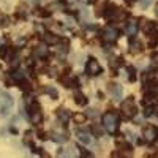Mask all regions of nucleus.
Wrapping results in <instances>:
<instances>
[{
  "label": "nucleus",
  "instance_id": "nucleus-1",
  "mask_svg": "<svg viewBox=\"0 0 158 158\" xmlns=\"http://www.w3.org/2000/svg\"><path fill=\"white\" fill-rule=\"evenodd\" d=\"M117 122H118V118H117V115L112 114V112H106V114L103 115V127L106 128L109 133H115Z\"/></svg>",
  "mask_w": 158,
  "mask_h": 158
},
{
  "label": "nucleus",
  "instance_id": "nucleus-2",
  "mask_svg": "<svg viewBox=\"0 0 158 158\" xmlns=\"http://www.w3.org/2000/svg\"><path fill=\"white\" fill-rule=\"evenodd\" d=\"M120 111H122V112H123V115H125V117H128V118L135 117V115H136V112H138V108L135 106L133 98L125 100V101L120 104Z\"/></svg>",
  "mask_w": 158,
  "mask_h": 158
},
{
  "label": "nucleus",
  "instance_id": "nucleus-3",
  "mask_svg": "<svg viewBox=\"0 0 158 158\" xmlns=\"http://www.w3.org/2000/svg\"><path fill=\"white\" fill-rule=\"evenodd\" d=\"M101 71H103V68H101V65H100V62H98L97 59H89V60H87L85 73H87L89 76H98Z\"/></svg>",
  "mask_w": 158,
  "mask_h": 158
},
{
  "label": "nucleus",
  "instance_id": "nucleus-4",
  "mask_svg": "<svg viewBox=\"0 0 158 158\" xmlns=\"http://www.w3.org/2000/svg\"><path fill=\"white\" fill-rule=\"evenodd\" d=\"M30 120L35 125L41 123V120H43V114L40 111V103L38 101H32V104H30Z\"/></svg>",
  "mask_w": 158,
  "mask_h": 158
},
{
  "label": "nucleus",
  "instance_id": "nucleus-5",
  "mask_svg": "<svg viewBox=\"0 0 158 158\" xmlns=\"http://www.w3.org/2000/svg\"><path fill=\"white\" fill-rule=\"evenodd\" d=\"M11 108H13V98H11L10 95H5L3 100H2V104H0V115L6 117V115L10 114Z\"/></svg>",
  "mask_w": 158,
  "mask_h": 158
},
{
  "label": "nucleus",
  "instance_id": "nucleus-6",
  "mask_svg": "<svg viewBox=\"0 0 158 158\" xmlns=\"http://www.w3.org/2000/svg\"><path fill=\"white\" fill-rule=\"evenodd\" d=\"M142 135L147 142H153L155 139H158V130L155 127H146L142 131Z\"/></svg>",
  "mask_w": 158,
  "mask_h": 158
},
{
  "label": "nucleus",
  "instance_id": "nucleus-7",
  "mask_svg": "<svg viewBox=\"0 0 158 158\" xmlns=\"http://www.w3.org/2000/svg\"><path fill=\"white\" fill-rule=\"evenodd\" d=\"M62 82L65 84V85H67L68 89L71 87V89H76V87H79V81H77V79L76 77H73V76H65V77H62Z\"/></svg>",
  "mask_w": 158,
  "mask_h": 158
},
{
  "label": "nucleus",
  "instance_id": "nucleus-8",
  "mask_svg": "<svg viewBox=\"0 0 158 158\" xmlns=\"http://www.w3.org/2000/svg\"><path fill=\"white\" fill-rule=\"evenodd\" d=\"M142 30H144V33L152 35L153 32L158 30V25L155 22H152V21H146V22H144V25H142Z\"/></svg>",
  "mask_w": 158,
  "mask_h": 158
},
{
  "label": "nucleus",
  "instance_id": "nucleus-9",
  "mask_svg": "<svg viewBox=\"0 0 158 158\" xmlns=\"http://www.w3.org/2000/svg\"><path fill=\"white\" fill-rule=\"evenodd\" d=\"M109 92H111V95L115 98V100H118L122 97V85H118V84H111L109 85Z\"/></svg>",
  "mask_w": 158,
  "mask_h": 158
},
{
  "label": "nucleus",
  "instance_id": "nucleus-10",
  "mask_svg": "<svg viewBox=\"0 0 158 158\" xmlns=\"http://www.w3.org/2000/svg\"><path fill=\"white\" fill-rule=\"evenodd\" d=\"M104 38L108 40V41H115V38H117V30H114L112 27H108L106 30H104Z\"/></svg>",
  "mask_w": 158,
  "mask_h": 158
},
{
  "label": "nucleus",
  "instance_id": "nucleus-11",
  "mask_svg": "<svg viewBox=\"0 0 158 158\" xmlns=\"http://www.w3.org/2000/svg\"><path fill=\"white\" fill-rule=\"evenodd\" d=\"M74 100H76V104H79V106H85L87 104V97L82 95V94H76Z\"/></svg>",
  "mask_w": 158,
  "mask_h": 158
},
{
  "label": "nucleus",
  "instance_id": "nucleus-12",
  "mask_svg": "<svg viewBox=\"0 0 158 158\" xmlns=\"http://www.w3.org/2000/svg\"><path fill=\"white\" fill-rule=\"evenodd\" d=\"M136 32H138V24L136 22H130L128 25H127V33L128 35H136Z\"/></svg>",
  "mask_w": 158,
  "mask_h": 158
},
{
  "label": "nucleus",
  "instance_id": "nucleus-13",
  "mask_svg": "<svg viewBox=\"0 0 158 158\" xmlns=\"http://www.w3.org/2000/svg\"><path fill=\"white\" fill-rule=\"evenodd\" d=\"M11 77L15 79L16 82H22L24 81V73L19 71V70H15V71H13V74H11Z\"/></svg>",
  "mask_w": 158,
  "mask_h": 158
},
{
  "label": "nucleus",
  "instance_id": "nucleus-14",
  "mask_svg": "<svg viewBox=\"0 0 158 158\" xmlns=\"http://www.w3.org/2000/svg\"><path fill=\"white\" fill-rule=\"evenodd\" d=\"M44 41H46L48 44H54V43L59 41V38H57L56 35H52V33H46V35H44Z\"/></svg>",
  "mask_w": 158,
  "mask_h": 158
},
{
  "label": "nucleus",
  "instance_id": "nucleus-15",
  "mask_svg": "<svg viewBox=\"0 0 158 158\" xmlns=\"http://www.w3.org/2000/svg\"><path fill=\"white\" fill-rule=\"evenodd\" d=\"M10 54H11V48H8V46L0 48V59H6V57H10Z\"/></svg>",
  "mask_w": 158,
  "mask_h": 158
},
{
  "label": "nucleus",
  "instance_id": "nucleus-16",
  "mask_svg": "<svg viewBox=\"0 0 158 158\" xmlns=\"http://www.w3.org/2000/svg\"><path fill=\"white\" fill-rule=\"evenodd\" d=\"M77 136H79V141H81L82 144H85V146L92 142V139H90V136H89V135H82V133H79Z\"/></svg>",
  "mask_w": 158,
  "mask_h": 158
},
{
  "label": "nucleus",
  "instance_id": "nucleus-17",
  "mask_svg": "<svg viewBox=\"0 0 158 158\" xmlns=\"http://www.w3.org/2000/svg\"><path fill=\"white\" fill-rule=\"evenodd\" d=\"M127 71H128V79H130V81H136V70L133 68V67H128L127 68Z\"/></svg>",
  "mask_w": 158,
  "mask_h": 158
},
{
  "label": "nucleus",
  "instance_id": "nucleus-18",
  "mask_svg": "<svg viewBox=\"0 0 158 158\" xmlns=\"http://www.w3.org/2000/svg\"><path fill=\"white\" fill-rule=\"evenodd\" d=\"M35 54H36V56H40V57H46V56H48V51H46V48L40 46V48H36Z\"/></svg>",
  "mask_w": 158,
  "mask_h": 158
},
{
  "label": "nucleus",
  "instance_id": "nucleus-19",
  "mask_svg": "<svg viewBox=\"0 0 158 158\" xmlns=\"http://www.w3.org/2000/svg\"><path fill=\"white\" fill-rule=\"evenodd\" d=\"M153 111H155L153 106H147L146 109H144V115H146V117H150V115H153Z\"/></svg>",
  "mask_w": 158,
  "mask_h": 158
},
{
  "label": "nucleus",
  "instance_id": "nucleus-20",
  "mask_svg": "<svg viewBox=\"0 0 158 158\" xmlns=\"http://www.w3.org/2000/svg\"><path fill=\"white\" fill-rule=\"evenodd\" d=\"M44 92H46V94H49L52 98H57V92H56L54 89H52V87H46V89H44Z\"/></svg>",
  "mask_w": 158,
  "mask_h": 158
},
{
  "label": "nucleus",
  "instance_id": "nucleus-21",
  "mask_svg": "<svg viewBox=\"0 0 158 158\" xmlns=\"http://www.w3.org/2000/svg\"><path fill=\"white\" fill-rule=\"evenodd\" d=\"M141 51V43L135 41V44H131V52H139Z\"/></svg>",
  "mask_w": 158,
  "mask_h": 158
},
{
  "label": "nucleus",
  "instance_id": "nucleus-22",
  "mask_svg": "<svg viewBox=\"0 0 158 158\" xmlns=\"http://www.w3.org/2000/svg\"><path fill=\"white\" fill-rule=\"evenodd\" d=\"M74 120H76L77 123H81V122L85 120V115H84V114H76V115H74Z\"/></svg>",
  "mask_w": 158,
  "mask_h": 158
},
{
  "label": "nucleus",
  "instance_id": "nucleus-23",
  "mask_svg": "<svg viewBox=\"0 0 158 158\" xmlns=\"http://www.w3.org/2000/svg\"><path fill=\"white\" fill-rule=\"evenodd\" d=\"M54 141L56 142H65V141H67V138H65L63 135H56L54 136Z\"/></svg>",
  "mask_w": 158,
  "mask_h": 158
},
{
  "label": "nucleus",
  "instance_id": "nucleus-24",
  "mask_svg": "<svg viewBox=\"0 0 158 158\" xmlns=\"http://www.w3.org/2000/svg\"><path fill=\"white\" fill-rule=\"evenodd\" d=\"M59 117L62 118V120H65V118H68V117H70V112H67V111H60V112H59Z\"/></svg>",
  "mask_w": 158,
  "mask_h": 158
},
{
  "label": "nucleus",
  "instance_id": "nucleus-25",
  "mask_svg": "<svg viewBox=\"0 0 158 158\" xmlns=\"http://www.w3.org/2000/svg\"><path fill=\"white\" fill-rule=\"evenodd\" d=\"M150 3H152V0H141V6L142 8H149Z\"/></svg>",
  "mask_w": 158,
  "mask_h": 158
},
{
  "label": "nucleus",
  "instance_id": "nucleus-26",
  "mask_svg": "<svg viewBox=\"0 0 158 158\" xmlns=\"http://www.w3.org/2000/svg\"><path fill=\"white\" fill-rule=\"evenodd\" d=\"M0 25H2V27L8 25V18H0Z\"/></svg>",
  "mask_w": 158,
  "mask_h": 158
},
{
  "label": "nucleus",
  "instance_id": "nucleus-27",
  "mask_svg": "<svg viewBox=\"0 0 158 158\" xmlns=\"http://www.w3.org/2000/svg\"><path fill=\"white\" fill-rule=\"evenodd\" d=\"M153 62H155V63H158V54H155V56H153Z\"/></svg>",
  "mask_w": 158,
  "mask_h": 158
},
{
  "label": "nucleus",
  "instance_id": "nucleus-28",
  "mask_svg": "<svg viewBox=\"0 0 158 158\" xmlns=\"http://www.w3.org/2000/svg\"><path fill=\"white\" fill-rule=\"evenodd\" d=\"M155 15L158 16V3H156V6H155Z\"/></svg>",
  "mask_w": 158,
  "mask_h": 158
},
{
  "label": "nucleus",
  "instance_id": "nucleus-29",
  "mask_svg": "<svg viewBox=\"0 0 158 158\" xmlns=\"http://www.w3.org/2000/svg\"><path fill=\"white\" fill-rule=\"evenodd\" d=\"M127 2H130V3H131V2H136V0H127Z\"/></svg>",
  "mask_w": 158,
  "mask_h": 158
}]
</instances>
